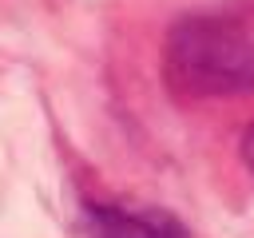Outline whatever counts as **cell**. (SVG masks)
Masks as SVG:
<instances>
[{"instance_id": "3957f363", "label": "cell", "mask_w": 254, "mask_h": 238, "mask_svg": "<svg viewBox=\"0 0 254 238\" xmlns=\"http://www.w3.org/2000/svg\"><path fill=\"white\" fill-rule=\"evenodd\" d=\"M242 159H246V167L254 171V123H250L246 135H242Z\"/></svg>"}, {"instance_id": "6da1fadb", "label": "cell", "mask_w": 254, "mask_h": 238, "mask_svg": "<svg viewBox=\"0 0 254 238\" xmlns=\"http://www.w3.org/2000/svg\"><path fill=\"white\" fill-rule=\"evenodd\" d=\"M163 75L190 99L242 95L254 87V40L218 16L179 20L163 48Z\"/></svg>"}, {"instance_id": "7a4b0ae2", "label": "cell", "mask_w": 254, "mask_h": 238, "mask_svg": "<svg viewBox=\"0 0 254 238\" xmlns=\"http://www.w3.org/2000/svg\"><path fill=\"white\" fill-rule=\"evenodd\" d=\"M83 230L91 238H190L187 226L167 210H123V206H83Z\"/></svg>"}]
</instances>
